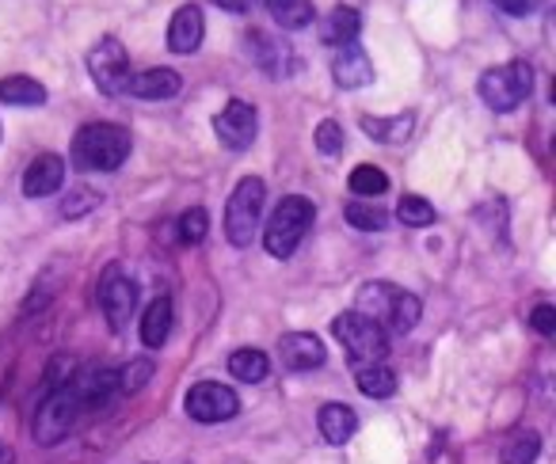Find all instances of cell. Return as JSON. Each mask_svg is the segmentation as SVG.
Masks as SVG:
<instances>
[{
    "label": "cell",
    "mask_w": 556,
    "mask_h": 464,
    "mask_svg": "<svg viewBox=\"0 0 556 464\" xmlns=\"http://www.w3.org/2000/svg\"><path fill=\"white\" fill-rule=\"evenodd\" d=\"M355 312L374 320L386 335H408L424 317V305H419L416 294L393 286V282H366L355 294Z\"/></svg>",
    "instance_id": "obj_1"
},
{
    "label": "cell",
    "mask_w": 556,
    "mask_h": 464,
    "mask_svg": "<svg viewBox=\"0 0 556 464\" xmlns=\"http://www.w3.org/2000/svg\"><path fill=\"white\" fill-rule=\"evenodd\" d=\"M134 141L126 126L115 123H92L80 126L77 138H73V168L77 171H115L126 164Z\"/></svg>",
    "instance_id": "obj_2"
},
{
    "label": "cell",
    "mask_w": 556,
    "mask_h": 464,
    "mask_svg": "<svg viewBox=\"0 0 556 464\" xmlns=\"http://www.w3.org/2000/svg\"><path fill=\"white\" fill-rule=\"evenodd\" d=\"M313 217H317V206L302 194H287L278 202L275 214H270L267 229H263V248L275 259H290L298 252V244L305 241V232L313 229Z\"/></svg>",
    "instance_id": "obj_3"
},
{
    "label": "cell",
    "mask_w": 556,
    "mask_h": 464,
    "mask_svg": "<svg viewBox=\"0 0 556 464\" xmlns=\"http://www.w3.org/2000/svg\"><path fill=\"white\" fill-rule=\"evenodd\" d=\"M88 415V403L80 400V392L73 388V381H65V385L50 388L47 400L39 403V411H35V441L39 446H58V441H65L73 434V426L80 423V418Z\"/></svg>",
    "instance_id": "obj_4"
},
{
    "label": "cell",
    "mask_w": 556,
    "mask_h": 464,
    "mask_svg": "<svg viewBox=\"0 0 556 464\" xmlns=\"http://www.w3.org/2000/svg\"><path fill=\"white\" fill-rule=\"evenodd\" d=\"M263 198H267V186L260 176H244L229 194V206H225V236H229L232 248H248L255 241V229H260L263 217Z\"/></svg>",
    "instance_id": "obj_5"
},
{
    "label": "cell",
    "mask_w": 556,
    "mask_h": 464,
    "mask_svg": "<svg viewBox=\"0 0 556 464\" xmlns=\"http://www.w3.org/2000/svg\"><path fill=\"white\" fill-rule=\"evenodd\" d=\"M530 88H533V69L530 62H507V65H495L480 77L477 92L484 100V107H492L495 115H507V111L522 107L530 100Z\"/></svg>",
    "instance_id": "obj_6"
},
{
    "label": "cell",
    "mask_w": 556,
    "mask_h": 464,
    "mask_svg": "<svg viewBox=\"0 0 556 464\" xmlns=\"http://www.w3.org/2000/svg\"><path fill=\"white\" fill-rule=\"evenodd\" d=\"M332 332H336V339L343 343V350H348L358 365H374V362H381V358L389 355V335L381 332L374 320L358 317L355 309L343 312V317H336Z\"/></svg>",
    "instance_id": "obj_7"
},
{
    "label": "cell",
    "mask_w": 556,
    "mask_h": 464,
    "mask_svg": "<svg viewBox=\"0 0 556 464\" xmlns=\"http://www.w3.org/2000/svg\"><path fill=\"white\" fill-rule=\"evenodd\" d=\"M96 297H100V312L108 317L111 332H126L134 312H138V282H134L123 267H108Z\"/></svg>",
    "instance_id": "obj_8"
},
{
    "label": "cell",
    "mask_w": 556,
    "mask_h": 464,
    "mask_svg": "<svg viewBox=\"0 0 556 464\" xmlns=\"http://www.w3.org/2000/svg\"><path fill=\"white\" fill-rule=\"evenodd\" d=\"M184 408H187V415H191L194 423L217 426V423H229V418L237 415L240 400H237V392H232L229 385H217V381H202V385H194L191 392H187Z\"/></svg>",
    "instance_id": "obj_9"
},
{
    "label": "cell",
    "mask_w": 556,
    "mask_h": 464,
    "mask_svg": "<svg viewBox=\"0 0 556 464\" xmlns=\"http://www.w3.org/2000/svg\"><path fill=\"white\" fill-rule=\"evenodd\" d=\"M88 73L100 85V92L118 95L126 88V77H130V57H126V47L118 39H100L88 54Z\"/></svg>",
    "instance_id": "obj_10"
},
{
    "label": "cell",
    "mask_w": 556,
    "mask_h": 464,
    "mask_svg": "<svg viewBox=\"0 0 556 464\" xmlns=\"http://www.w3.org/2000/svg\"><path fill=\"white\" fill-rule=\"evenodd\" d=\"M214 133H217V141H222L225 149H232V153H244V149L255 141V133H260L255 107H252V103H244V100L225 103V111L214 118Z\"/></svg>",
    "instance_id": "obj_11"
},
{
    "label": "cell",
    "mask_w": 556,
    "mask_h": 464,
    "mask_svg": "<svg viewBox=\"0 0 556 464\" xmlns=\"http://www.w3.org/2000/svg\"><path fill=\"white\" fill-rule=\"evenodd\" d=\"M123 92L138 95V100H176L184 92V77L176 69H141V73H130L126 77V88Z\"/></svg>",
    "instance_id": "obj_12"
},
{
    "label": "cell",
    "mask_w": 556,
    "mask_h": 464,
    "mask_svg": "<svg viewBox=\"0 0 556 464\" xmlns=\"http://www.w3.org/2000/svg\"><path fill=\"white\" fill-rule=\"evenodd\" d=\"M278 355H282V365L294 373L320 370V365H325V343L313 332H290L278 343Z\"/></svg>",
    "instance_id": "obj_13"
},
{
    "label": "cell",
    "mask_w": 556,
    "mask_h": 464,
    "mask_svg": "<svg viewBox=\"0 0 556 464\" xmlns=\"http://www.w3.org/2000/svg\"><path fill=\"white\" fill-rule=\"evenodd\" d=\"M332 77H336V85H340L343 92H358V88L370 85V80H374V65H370V57H366V50L358 47V42L336 50Z\"/></svg>",
    "instance_id": "obj_14"
},
{
    "label": "cell",
    "mask_w": 556,
    "mask_h": 464,
    "mask_svg": "<svg viewBox=\"0 0 556 464\" xmlns=\"http://www.w3.org/2000/svg\"><path fill=\"white\" fill-rule=\"evenodd\" d=\"M65 183V160L58 153H39L24 171V194L27 198H47Z\"/></svg>",
    "instance_id": "obj_15"
},
{
    "label": "cell",
    "mask_w": 556,
    "mask_h": 464,
    "mask_svg": "<svg viewBox=\"0 0 556 464\" xmlns=\"http://www.w3.org/2000/svg\"><path fill=\"white\" fill-rule=\"evenodd\" d=\"M202 35H206V16H202L199 4L176 9V16H172V24H168V47L176 50V54H194V50L202 47Z\"/></svg>",
    "instance_id": "obj_16"
},
{
    "label": "cell",
    "mask_w": 556,
    "mask_h": 464,
    "mask_svg": "<svg viewBox=\"0 0 556 464\" xmlns=\"http://www.w3.org/2000/svg\"><path fill=\"white\" fill-rule=\"evenodd\" d=\"M172 324H176V309H172V297H153L146 309V317H141V343H146L149 350L164 347L172 335Z\"/></svg>",
    "instance_id": "obj_17"
},
{
    "label": "cell",
    "mask_w": 556,
    "mask_h": 464,
    "mask_svg": "<svg viewBox=\"0 0 556 464\" xmlns=\"http://www.w3.org/2000/svg\"><path fill=\"white\" fill-rule=\"evenodd\" d=\"M317 426H320V434H325V441H332V446H343V441L355 438L358 415L348 408V403H325V408L317 411Z\"/></svg>",
    "instance_id": "obj_18"
},
{
    "label": "cell",
    "mask_w": 556,
    "mask_h": 464,
    "mask_svg": "<svg viewBox=\"0 0 556 464\" xmlns=\"http://www.w3.org/2000/svg\"><path fill=\"white\" fill-rule=\"evenodd\" d=\"M358 31H363V16H358L355 9H332L325 20V27H320V39L328 42V47H351V42H358Z\"/></svg>",
    "instance_id": "obj_19"
},
{
    "label": "cell",
    "mask_w": 556,
    "mask_h": 464,
    "mask_svg": "<svg viewBox=\"0 0 556 464\" xmlns=\"http://www.w3.org/2000/svg\"><path fill=\"white\" fill-rule=\"evenodd\" d=\"M0 103H9V107H42L47 103V88L35 77L16 73V77L0 80Z\"/></svg>",
    "instance_id": "obj_20"
},
{
    "label": "cell",
    "mask_w": 556,
    "mask_h": 464,
    "mask_svg": "<svg viewBox=\"0 0 556 464\" xmlns=\"http://www.w3.org/2000/svg\"><path fill=\"white\" fill-rule=\"evenodd\" d=\"M355 385H358V392L370 396V400H389V396L396 392V373L381 362L355 365Z\"/></svg>",
    "instance_id": "obj_21"
},
{
    "label": "cell",
    "mask_w": 556,
    "mask_h": 464,
    "mask_svg": "<svg viewBox=\"0 0 556 464\" xmlns=\"http://www.w3.org/2000/svg\"><path fill=\"white\" fill-rule=\"evenodd\" d=\"M248 42L255 47V54H252L255 65H263L270 77H287V73H290V50L282 47V42L267 39V35H260V31L248 35Z\"/></svg>",
    "instance_id": "obj_22"
},
{
    "label": "cell",
    "mask_w": 556,
    "mask_h": 464,
    "mask_svg": "<svg viewBox=\"0 0 556 464\" xmlns=\"http://www.w3.org/2000/svg\"><path fill=\"white\" fill-rule=\"evenodd\" d=\"M229 373L237 381H244V385H260V381L270 373V358L255 347H240L229 355Z\"/></svg>",
    "instance_id": "obj_23"
},
{
    "label": "cell",
    "mask_w": 556,
    "mask_h": 464,
    "mask_svg": "<svg viewBox=\"0 0 556 464\" xmlns=\"http://www.w3.org/2000/svg\"><path fill=\"white\" fill-rule=\"evenodd\" d=\"M267 12L287 31H302L313 24V0H267Z\"/></svg>",
    "instance_id": "obj_24"
},
{
    "label": "cell",
    "mask_w": 556,
    "mask_h": 464,
    "mask_svg": "<svg viewBox=\"0 0 556 464\" xmlns=\"http://www.w3.org/2000/svg\"><path fill=\"white\" fill-rule=\"evenodd\" d=\"M348 186L358 194V198H378V194L389 191V176L381 168H374V164H358V168L351 171Z\"/></svg>",
    "instance_id": "obj_25"
},
{
    "label": "cell",
    "mask_w": 556,
    "mask_h": 464,
    "mask_svg": "<svg viewBox=\"0 0 556 464\" xmlns=\"http://www.w3.org/2000/svg\"><path fill=\"white\" fill-rule=\"evenodd\" d=\"M363 130L378 141H404L412 133V115H396V118H363Z\"/></svg>",
    "instance_id": "obj_26"
},
{
    "label": "cell",
    "mask_w": 556,
    "mask_h": 464,
    "mask_svg": "<svg viewBox=\"0 0 556 464\" xmlns=\"http://www.w3.org/2000/svg\"><path fill=\"white\" fill-rule=\"evenodd\" d=\"M396 217H401L408 229H427V224H434V206L427 198H419V194H404V198L396 202Z\"/></svg>",
    "instance_id": "obj_27"
},
{
    "label": "cell",
    "mask_w": 556,
    "mask_h": 464,
    "mask_svg": "<svg viewBox=\"0 0 556 464\" xmlns=\"http://www.w3.org/2000/svg\"><path fill=\"white\" fill-rule=\"evenodd\" d=\"M541 453V438L533 430H522L507 449H503V464H533Z\"/></svg>",
    "instance_id": "obj_28"
},
{
    "label": "cell",
    "mask_w": 556,
    "mask_h": 464,
    "mask_svg": "<svg viewBox=\"0 0 556 464\" xmlns=\"http://www.w3.org/2000/svg\"><path fill=\"white\" fill-rule=\"evenodd\" d=\"M206 232H210L206 209H202V206L184 209V217H179V241H184V244H202V241H206Z\"/></svg>",
    "instance_id": "obj_29"
},
{
    "label": "cell",
    "mask_w": 556,
    "mask_h": 464,
    "mask_svg": "<svg viewBox=\"0 0 556 464\" xmlns=\"http://www.w3.org/2000/svg\"><path fill=\"white\" fill-rule=\"evenodd\" d=\"M348 221L355 224V229H363V232H378V229H386V209H378V206H366V202H351L348 209Z\"/></svg>",
    "instance_id": "obj_30"
},
{
    "label": "cell",
    "mask_w": 556,
    "mask_h": 464,
    "mask_svg": "<svg viewBox=\"0 0 556 464\" xmlns=\"http://www.w3.org/2000/svg\"><path fill=\"white\" fill-rule=\"evenodd\" d=\"M153 377V362L149 358H134L123 373H118V392H141Z\"/></svg>",
    "instance_id": "obj_31"
},
{
    "label": "cell",
    "mask_w": 556,
    "mask_h": 464,
    "mask_svg": "<svg viewBox=\"0 0 556 464\" xmlns=\"http://www.w3.org/2000/svg\"><path fill=\"white\" fill-rule=\"evenodd\" d=\"M100 198H103V194L92 191V186H77V191L62 202V217H65V221H73V217H85L92 206H100Z\"/></svg>",
    "instance_id": "obj_32"
},
{
    "label": "cell",
    "mask_w": 556,
    "mask_h": 464,
    "mask_svg": "<svg viewBox=\"0 0 556 464\" xmlns=\"http://www.w3.org/2000/svg\"><path fill=\"white\" fill-rule=\"evenodd\" d=\"M317 149L325 156H340L343 153V126L336 123V118H325V123L317 126Z\"/></svg>",
    "instance_id": "obj_33"
},
{
    "label": "cell",
    "mask_w": 556,
    "mask_h": 464,
    "mask_svg": "<svg viewBox=\"0 0 556 464\" xmlns=\"http://www.w3.org/2000/svg\"><path fill=\"white\" fill-rule=\"evenodd\" d=\"M530 324H533V332L553 335L556 332V309L553 305H538V309L530 312Z\"/></svg>",
    "instance_id": "obj_34"
},
{
    "label": "cell",
    "mask_w": 556,
    "mask_h": 464,
    "mask_svg": "<svg viewBox=\"0 0 556 464\" xmlns=\"http://www.w3.org/2000/svg\"><path fill=\"white\" fill-rule=\"evenodd\" d=\"M495 9L507 12V16H530L533 9H538L541 0H492Z\"/></svg>",
    "instance_id": "obj_35"
},
{
    "label": "cell",
    "mask_w": 556,
    "mask_h": 464,
    "mask_svg": "<svg viewBox=\"0 0 556 464\" xmlns=\"http://www.w3.org/2000/svg\"><path fill=\"white\" fill-rule=\"evenodd\" d=\"M217 9H225V12H248L252 9V0H214Z\"/></svg>",
    "instance_id": "obj_36"
},
{
    "label": "cell",
    "mask_w": 556,
    "mask_h": 464,
    "mask_svg": "<svg viewBox=\"0 0 556 464\" xmlns=\"http://www.w3.org/2000/svg\"><path fill=\"white\" fill-rule=\"evenodd\" d=\"M0 464H12V453L4 446H0Z\"/></svg>",
    "instance_id": "obj_37"
}]
</instances>
